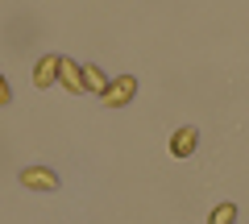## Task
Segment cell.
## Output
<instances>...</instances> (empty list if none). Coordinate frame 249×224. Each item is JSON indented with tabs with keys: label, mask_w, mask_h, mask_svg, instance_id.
Here are the masks:
<instances>
[{
	"label": "cell",
	"mask_w": 249,
	"mask_h": 224,
	"mask_svg": "<svg viewBox=\"0 0 249 224\" xmlns=\"http://www.w3.org/2000/svg\"><path fill=\"white\" fill-rule=\"evenodd\" d=\"M170 150H175L178 158H183V154H191V150H196V129H178L175 141H170Z\"/></svg>",
	"instance_id": "cell-2"
},
{
	"label": "cell",
	"mask_w": 249,
	"mask_h": 224,
	"mask_svg": "<svg viewBox=\"0 0 249 224\" xmlns=\"http://www.w3.org/2000/svg\"><path fill=\"white\" fill-rule=\"evenodd\" d=\"M232 212H237V207H232V204H224L220 212L212 216V224H232Z\"/></svg>",
	"instance_id": "cell-3"
},
{
	"label": "cell",
	"mask_w": 249,
	"mask_h": 224,
	"mask_svg": "<svg viewBox=\"0 0 249 224\" xmlns=\"http://www.w3.org/2000/svg\"><path fill=\"white\" fill-rule=\"evenodd\" d=\"M4 100H9V87H4V83H0V104H4Z\"/></svg>",
	"instance_id": "cell-4"
},
{
	"label": "cell",
	"mask_w": 249,
	"mask_h": 224,
	"mask_svg": "<svg viewBox=\"0 0 249 224\" xmlns=\"http://www.w3.org/2000/svg\"><path fill=\"white\" fill-rule=\"evenodd\" d=\"M21 183H25V187H34V191H54V187H58V179H54V171H42V166H34V171H25V174H21Z\"/></svg>",
	"instance_id": "cell-1"
}]
</instances>
